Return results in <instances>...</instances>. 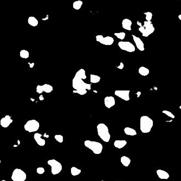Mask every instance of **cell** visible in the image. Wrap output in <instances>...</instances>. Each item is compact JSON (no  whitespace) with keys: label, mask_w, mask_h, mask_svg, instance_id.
Masks as SVG:
<instances>
[{"label":"cell","mask_w":181,"mask_h":181,"mask_svg":"<svg viewBox=\"0 0 181 181\" xmlns=\"http://www.w3.org/2000/svg\"><path fill=\"white\" fill-rule=\"evenodd\" d=\"M100 77L99 76L94 74H91L90 75V81L91 83L96 84L98 83L100 81Z\"/></svg>","instance_id":"cell-25"},{"label":"cell","mask_w":181,"mask_h":181,"mask_svg":"<svg viewBox=\"0 0 181 181\" xmlns=\"http://www.w3.org/2000/svg\"><path fill=\"white\" fill-rule=\"evenodd\" d=\"M132 24H133L132 21L128 18H125L122 21V27L124 29L128 30L129 31L132 30V29H131Z\"/></svg>","instance_id":"cell-17"},{"label":"cell","mask_w":181,"mask_h":181,"mask_svg":"<svg viewBox=\"0 0 181 181\" xmlns=\"http://www.w3.org/2000/svg\"><path fill=\"white\" fill-rule=\"evenodd\" d=\"M156 173L159 178L162 180H168L170 177V175L168 172L161 169L157 170L156 171Z\"/></svg>","instance_id":"cell-18"},{"label":"cell","mask_w":181,"mask_h":181,"mask_svg":"<svg viewBox=\"0 0 181 181\" xmlns=\"http://www.w3.org/2000/svg\"><path fill=\"white\" fill-rule=\"evenodd\" d=\"M127 144V141L124 140H116L114 142V146L118 149H122Z\"/></svg>","instance_id":"cell-20"},{"label":"cell","mask_w":181,"mask_h":181,"mask_svg":"<svg viewBox=\"0 0 181 181\" xmlns=\"http://www.w3.org/2000/svg\"><path fill=\"white\" fill-rule=\"evenodd\" d=\"M40 128V123L35 119L28 120L24 125L25 130L29 133H34L37 131Z\"/></svg>","instance_id":"cell-6"},{"label":"cell","mask_w":181,"mask_h":181,"mask_svg":"<svg viewBox=\"0 0 181 181\" xmlns=\"http://www.w3.org/2000/svg\"><path fill=\"white\" fill-rule=\"evenodd\" d=\"M114 35L120 40H123L124 39V38H125V33H124V32L115 33Z\"/></svg>","instance_id":"cell-29"},{"label":"cell","mask_w":181,"mask_h":181,"mask_svg":"<svg viewBox=\"0 0 181 181\" xmlns=\"http://www.w3.org/2000/svg\"><path fill=\"white\" fill-rule=\"evenodd\" d=\"M124 133L128 136H136L137 135V132L135 130H134L133 128H128L126 127L124 128Z\"/></svg>","instance_id":"cell-22"},{"label":"cell","mask_w":181,"mask_h":181,"mask_svg":"<svg viewBox=\"0 0 181 181\" xmlns=\"http://www.w3.org/2000/svg\"><path fill=\"white\" fill-rule=\"evenodd\" d=\"M124 64L123 62H120V65L118 66H117V68H119L120 70H122L124 68Z\"/></svg>","instance_id":"cell-34"},{"label":"cell","mask_w":181,"mask_h":181,"mask_svg":"<svg viewBox=\"0 0 181 181\" xmlns=\"http://www.w3.org/2000/svg\"><path fill=\"white\" fill-rule=\"evenodd\" d=\"M138 73L142 76H147L149 74L150 71L146 67L141 66V67H139V68L138 69Z\"/></svg>","instance_id":"cell-23"},{"label":"cell","mask_w":181,"mask_h":181,"mask_svg":"<svg viewBox=\"0 0 181 181\" xmlns=\"http://www.w3.org/2000/svg\"><path fill=\"white\" fill-rule=\"evenodd\" d=\"M12 180L13 181H25L27 178L25 172L20 169H15L12 173Z\"/></svg>","instance_id":"cell-8"},{"label":"cell","mask_w":181,"mask_h":181,"mask_svg":"<svg viewBox=\"0 0 181 181\" xmlns=\"http://www.w3.org/2000/svg\"><path fill=\"white\" fill-rule=\"evenodd\" d=\"M1 160H0V164H1Z\"/></svg>","instance_id":"cell-40"},{"label":"cell","mask_w":181,"mask_h":181,"mask_svg":"<svg viewBox=\"0 0 181 181\" xmlns=\"http://www.w3.org/2000/svg\"><path fill=\"white\" fill-rule=\"evenodd\" d=\"M54 138H55V139H56V141H58L59 143H62L63 141H64V137H63L62 135H55Z\"/></svg>","instance_id":"cell-31"},{"label":"cell","mask_w":181,"mask_h":181,"mask_svg":"<svg viewBox=\"0 0 181 181\" xmlns=\"http://www.w3.org/2000/svg\"><path fill=\"white\" fill-rule=\"evenodd\" d=\"M118 46L122 50L132 53L135 51L136 48L135 46L128 41H120L118 42Z\"/></svg>","instance_id":"cell-9"},{"label":"cell","mask_w":181,"mask_h":181,"mask_svg":"<svg viewBox=\"0 0 181 181\" xmlns=\"http://www.w3.org/2000/svg\"><path fill=\"white\" fill-rule=\"evenodd\" d=\"M13 120L11 118L9 115H6L5 117L2 118L0 120V125L2 128H7L10 124L13 123Z\"/></svg>","instance_id":"cell-13"},{"label":"cell","mask_w":181,"mask_h":181,"mask_svg":"<svg viewBox=\"0 0 181 181\" xmlns=\"http://www.w3.org/2000/svg\"><path fill=\"white\" fill-rule=\"evenodd\" d=\"M162 113H164V114H165L168 117H170L171 118H173V119H174L175 118V116L173 115L171 112H170L169 111L163 110L162 111Z\"/></svg>","instance_id":"cell-32"},{"label":"cell","mask_w":181,"mask_h":181,"mask_svg":"<svg viewBox=\"0 0 181 181\" xmlns=\"http://www.w3.org/2000/svg\"><path fill=\"white\" fill-rule=\"evenodd\" d=\"M144 14L146 15V21H151L152 18V13L150 12H148L146 13H144Z\"/></svg>","instance_id":"cell-30"},{"label":"cell","mask_w":181,"mask_h":181,"mask_svg":"<svg viewBox=\"0 0 181 181\" xmlns=\"http://www.w3.org/2000/svg\"><path fill=\"white\" fill-rule=\"evenodd\" d=\"M84 145L86 148L92 150L93 153L96 155L100 154L103 149L102 145L97 141L87 140L84 141Z\"/></svg>","instance_id":"cell-5"},{"label":"cell","mask_w":181,"mask_h":181,"mask_svg":"<svg viewBox=\"0 0 181 181\" xmlns=\"http://www.w3.org/2000/svg\"><path fill=\"white\" fill-rule=\"evenodd\" d=\"M120 162L122 164L126 167H128L130 164L131 163V159L126 156H122L120 158Z\"/></svg>","instance_id":"cell-24"},{"label":"cell","mask_w":181,"mask_h":181,"mask_svg":"<svg viewBox=\"0 0 181 181\" xmlns=\"http://www.w3.org/2000/svg\"><path fill=\"white\" fill-rule=\"evenodd\" d=\"M130 91H128V90H125V91L117 90V91H115V94L116 96L121 98L122 99L124 100L125 101H128L130 99Z\"/></svg>","instance_id":"cell-12"},{"label":"cell","mask_w":181,"mask_h":181,"mask_svg":"<svg viewBox=\"0 0 181 181\" xmlns=\"http://www.w3.org/2000/svg\"><path fill=\"white\" fill-rule=\"evenodd\" d=\"M71 171L72 175L73 176H77V175H79L80 173L81 172V170L79 169H78V168H76V167H73L71 168Z\"/></svg>","instance_id":"cell-27"},{"label":"cell","mask_w":181,"mask_h":181,"mask_svg":"<svg viewBox=\"0 0 181 181\" xmlns=\"http://www.w3.org/2000/svg\"><path fill=\"white\" fill-rule=\"evenodd\" d=\"M5 181V180H2V181Z\"/></svg>","instance_id":"cell-39"},{"label":"cell","mask_w":181,"mask_h":181,"mask_svg":"<svg viewBox=\"0 0 181 181\" xmlns=\"http://www.w3.org/2000/svg\"><path fill=\"white\" fill-rule=\"evenodd\" d=\"M96 39L97 42L106 46H111L114 42V39L109 36L104 37L102 35H98L96 36Z\"/></svg>","instance_id":"cell-10"},{"label":"cell","mask_w":181,"mask_h":181,"mask_svg":"<svg viewBox=\"0 0 181 181\" xmlns=\"http://www.w3.org/2000/svg\"><path fill=\"white\" fill-rule=\"evenodd\" d=\"M53 86L49 84H45L43 85H38L36 87V92L39 94H41L44 92L46 93H51L53 91Z\"/></svg>","instance_id":"cell-11"},{"label":"cell","mask_w":181,"mask_h":181,"mask_svg":"<svg viewBox=\"0 0 181 181\" xmlns=\"http://www.w3.org/2000/svg\"><path fill=\"white\" fill-rule=\"evenodd\" d=\"M154 125L153 120L147 115H143L140 119V130L143 133H150Z\"/></svg>","instance_id":"cell-3"},{"label":"cell","mask_w":181,"mask_h":181,"mask_svg":"<svg viewBox=\"0 0 181 181\" xmlns=\"http://www.w3.org/2000/svg\"><path fill=\"white\" fill-rule=\"evenodd\" d=\"M180 109H181V106H180Z\"/></svg>","instance_id":"cell-38"},{"label":"cell","mask_w":181,"mask_h":181,"mask_svg":"<svg viewBox=\"0 0 181 181\" xmlns=\"http://www.w3.org/2000/svg\"><path fill=\"white\" fill-rule=\"evenodd\" d=\"M44 171H45L44 169L42 167H39V168H37V169H36V172L38 174H40V175L43 174Z\"/></svg>","instance_id":"cell-33"},{"label":"cell","mask_w":181,"mask_h":181,"mask_svg":"<svg viewBox=\"0 0 181 181\" xmlns=\"http://www.w3.org/2000/svg\"><path fill=\"white\" fill-rule=\"evenodd\" d=\"M47 164L51 167L52 173L55 175L61 171L62 167L61 164L55 159H51L47 161Z\"/></svg>","instance_id":"cell-7"},{"label":"cell","mask_w":181,"mask_h":181,"mask_svg":"<svg viewBox=\"0 0 181 181\" xmlns=\"http://www.w3.org/2000/svg\"><path fill=\"white\" fill-rule=\"evenodd\" d=\"M28 23L31 26L36 27L38 25L39 21L35 17L30 16L28 19Z\"/></svg>","instance_id":"cell-21"},{"label":"cell","mask_w":181,"mask_h":181,"mask_svg":"<svg viewBox=\"0 0 181 181\" xmlns=\"http://www.w3.org/2000/svg\"><path fill=\"white\" fill-rule=\"evenodd\" d=\"M39 99L40 100H44V97L43 96V95H40L39 97Z\"/></svg>","instance_id":"cell-35"},{"label":"cell","mask_w":181,"mask_h":181,"mask_svg":"<svg viewBox=\"0 0 181 181\" xmlns=\"http://www.w3.org/2000/svg\"><path fill=\"white\" fill-rule=\"evenodd\" d=\"M74 77L83 80L86 79L87 78L86 75V71L84 69H80L75 73Z\"/></svg>","instance_id":"cell-19"},{"label":"cell","mask_w":181,"mask_h":181,"mask_svg":"<svg viewBox=\"0 0 181 181\" xmlns=\"http://www.w3.org/2000/svg\"><path fill=\"white\" fill-rule=\"evenodd\" d=\"M98 135L102 140L106 143L110 141L111 135L109 133V128L104 123H100L97 126Z\"/></svg>","instance_id":"cell-4"},{"label":"cell","mask_w":181,"mask_h":181,"mask_svg":"<svg viewBox=\"0 0 181 181\" xmlns=\"http://www.w3.org/2000/svg\"><path fill=\"white\" fill-rule=\"evenodd\" d=\"M72 87L75 89V91H73V93L83 96L87 93V90L91 89V84H86L83 79L74 77L72 80Z\"/></svg>","instance_id":"cell-1"},{"label":"cell","mask_w":181,"mask_h":181,"mask_svg":"<svg viewBox=\"0 0 181 181\" xmlns=\"http://www.w3.org/2000/svg\"><path fill=\"white\" fill-rule=\"evenodd\" d=\"M28 64H29V67H30V68H33V67L34 66V63H31V64L28 63Z\"/></svg>","instance_id":"cell-36"},{"label":"cell","mask_w":181,"mask_h":181,"mask_svg":"<svg viewBox=\"0 0 181 181\" xmlns=\"http://www.w3.org/2000/svg\"><path fill=\"white\" fill-rule=\"evenodd\" d=\"M178 18H179V19H180V20H181V14H180V15H178Z\"/></svg>","instance_id":"cell-37"},{"label":"cell","mask_w":181,"mask_h":181,"mask_svg":"<svg viewBox=\"0 0 181 181\" xmlns=\"http://www.w3.org/2000/svg\"><path fill=\"white\" fill-rule=\"evenodd\" d=\"M42 136V135L39 133H36L34 135V140L36 141V143L41 146H43L45 145L46 144V141L44 139L41 138V137Z\"/></svg>","instance_id":"cell-16"},{"label":"cell","mask_w":181,"mask_h":181,"mask_svg":"<svg viewBox=\"0 0 181 181\" xmlns=\"http://www.w3.org/2000/svg\"><path fill=\"white\" fill-rule=\"evenodd\" d=\"M83 4V2L82 1H80V0L76 1L73 3V7L75 10H79L81 8Z\"/></svg>","instance_id":"cell-26"},{"label":"cell","mask_w":181,"mask_h":181,"mask_svg":"<svg viewBox=\"0 0 181 181\" xmlns=\"http://www.w3.org/2000/svg\"><path fill=\"white\" fill-rule=\"evenodd\" d=\"M137 24L139 26L138 31L141 33L144 37H148L155 31V27L151 21H144L143 26H142L141 23L138 21Z\"/></svg>","instance_id":"cell-2"},{"label":"cell","mask_w":181,"mask_h":181,"mask_svg":"<svg viewBox=\"0 0 181 181\" xmlns=\"http://www.w3.org/2000/svg\"><path fill=\"white\" fill-rule=\"evenodd\" d=\"M115 98L112 96H107L104 99V104L108 109H111L112 107L115 106Z\"/></svg>","instance_id":"cell-15"},{"label":"cell","mask_w":181,"mask_h":181,"mask_svg":"<svg viewBox=\"0 0 181 181\" xmlns=\"http://www.w3.org/2000/svg\"><path fill=\"white\" fill-rule=\"evenodd\" d=\"M132 36L133 37V39L134 42H135V44L136 45L137 48L140 51L143 52L145 50L144 44L143 42L141 41V39L137 37L136 36H134L133 34Z\"/></svg>","instance_id":"cell-14"},{"label":"cell","mask_w":181,"mask_h":181,"mask_svg":"<svg viewBox=\"0 0 181 181\" xmlns=\"http://www.w3.org/2000/svg\"><path fill=\"white\" fill-rule=\"evenodd\" d=\"M20 56L23 59H28L29 57V52L25 49L21 50L20 52Z\"/></svg>","instance_id":"cell-28"}]
</instances>
